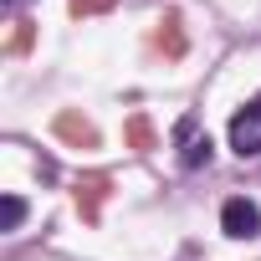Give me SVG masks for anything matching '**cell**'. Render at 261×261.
Listing matches in <instances>:
<instances>
[{"label": "cell", "mask_w": 261, "mask_h": 261, "mask_svg": "<svg viewBox=\"0 0 261 261\" xmlns=\"http://www.w3.org/2000/svg\"><path fill=\"white\" fill-rule=\"evenodd\" d=\"M220 230H225L230 241H251V236H261V205L246 200V195H230V200L220 205Z\"/></svg>", "instance_id": "obj_1"}, {"label": "cell", "mask_w": 261, "mask_h": 261, "mask_svg": "<svg viewBox=\"0 0 261 261\" xmlns=\"http://www.w3.org/2000/svg\"><path fill=\"white\" fill-rule=\"evenodd\" d=\"M230 149H236L241 159H256V154H261V92L230 118Z\"/></svg>", "instance_id": "obj_2"}, {"label": "cell", "mask_w": 261, "mask_h": 261, "mask_svg": "<svg viewBox=\"0 0 261 261\" xmlns=\"http://www.w3.org/2000/svg\"><path fill=\"white\" fill-rule=\"evenodd\" d=\"M179 144H185V154H179V164L185 169H200V164H210V134H195V118H185L179 123Z\"/></svg>", "instance_id": "obj_3"}, {"label": "cell", "mask_w": 261, "mask_h": 261, "mask_svg": "<svg viewBox=\"0 0 261 261\" xmlns=\"http://www.w3.org/2000/svg\"><path fill=\"white\" fill-rule=\"evenodd\" d=\"M21 220H26V200H21V195H6V200H0V230L16 236Z\"/></svg>", "instance_id": "obj_4"}]
</instances>
